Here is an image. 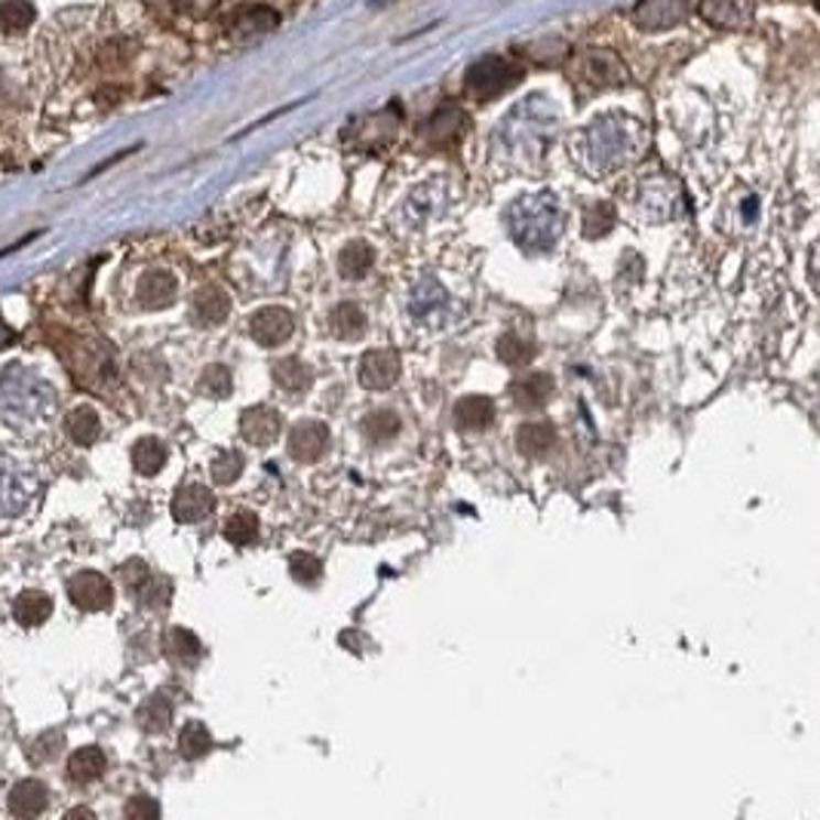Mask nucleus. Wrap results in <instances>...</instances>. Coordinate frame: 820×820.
<instances>
[{"label":"nucleus","mask_w":820,"mask_h":820,"mask_svg":"<svg viewBox=\"0 0 820 820\" xmlns=\"http://www.w3.org/2000/svg\"><path fill=\"white\" fill-rule=\"evenodd\" d=\"M455 428L458 431H486L495 421V403L489 397H464L455 403Z\"/></svg>","instance_id":"17"},{"label":"nucleus","mask_w":820,"mask_h":820,"mask_svg":"<svg viewBox=\"0 0 820 820\" xmlns=\"http://www.w3.org/2000/svg\"><path fill=\"white\" fill-rule=\"evenodd\" d=\"M230 299L225 295V289L218 287H203L194 295V317L201 320L203 326H216L228 317Z\"/></svg>","instance_id":"20"},{"label":"nucleus","mask_w":820,"mask_h":820,"mask_svg":"<svg viewBox=\"0 0 820 820\" xmlns=\"http://www.w3.org/2000/svg\"><path fill=\"white\" fill-rule=\"evenodd\" d=\"M280 428H283V416L271 406H249L240 416V433L249 446H271L280 436Z\"/></svg>","instance_id":"11"},{"label":"nucleus","mask_w":820,"mask_h":820,"mask_svg":"<svg viewBox=\"0 0 820 820\" xmlns=\"http://www.w3.org/2000/svg\"><path fill=\"white\" fill-rule=\"evenodd\" d=\"M225 538H228L234 547H246L252 544L259 538V517L249 514V510H240L225 522Z\"/></svg>","instance_id":"36"},{"label":"nucleus","mask_w":820,"mask_h":820,"mask_svg":"<svg viewBox=\"0 0 820 820\" xmlns=\"http://www.w3.org/2000/svg\"><path fill=\"white\" fill-rule=\"evenodd\" d=\"M0 416L15 431H41L56 416V390L25 369H7L0 375Z\"/></svg>","instance_id":"1"},{"label":"nucleus","mask_w":820,"mask_h":820,"mask_svg":"<svg viewBox=\"0 0 820 820\" xmlns=\"http://www.w3.org/2000/svg\"><path fill=\"white\" fill-rule=\"evenodd\" d=\"M163 464H166V446L160 440H154V436H144V440H139L132 446V467L142 476L160 474Z\"/></svg>","instance_id":"29"},{"label":"nucleus","mask_w":820,"mask_h":820,"mask_svg":"<svg viewBox=\"0 0 820 820\" xmlns=\"http://www.w3.org/2000/svg\"><path fill=\"white\" fill-rule=\"evenodd\" d=\"M160 806L151 802L148 796H136L130 806H127V818H158Z\"/></svg>","instance_id":"42"},{"label":"nucleus","mask_w":820,"mask_h":820,"mask_svg":"<svg viewBox=\"0 0 820 820\" xmlns=\"http://www.w3.org/2000/svg\"><path fill=\"white\" fill-rule=\"evenodd\" d=\"M213 507H216L213 492L201 486V483H191V486H182L175 492L173 519L175 522H201V519L213 514Z\"/></svg>","instance_id":"12"},{"label":"nucleus","mask_w":820,"mask_h":820,"mask_svg":"<svg viewBox=\"0 0 820 820\" xmlns=\"http://www.w3.org/2000/svg\"><path fill=\"white\" fill-rule=\"evenodd\" d=\"M197 390L206 393V397H213V400H225V397H230V390H234V375H230L228 366L213 363V366H206L201 373Z\"/></svg>","instance_id":"35"},{"label":"nucleus","mask_w":820,"mask_h":820,"mask_svg":"<svg viewBox=\"0 0 820 820\" xmlns=\"http://www.w3.org/2000/svg\"><path fill=\"white\" fill-rule=\"evenodd\" d=\"M639 136H643V130L636 127V120H627V117L596 120L591 130L584 132L593 170H612V166L627 163L639 151Z\"/></svg>","instance_id":"2"},{"label":"nucleus","mask_w":820,"mask_h":820,"mask_svg":"<svg viewBox=\"0 0 820 820\" xmlns=\"http://www.w3.org/2000/svg\"><path fill=\"white\" fill-rule=\"evenodd\" d=\"M13 615L25 627H41L53 615V600L44 591L19 593V600L13 603Z\"/></svg>","instance_id":"22"},{"label":"nucleus","mask_w":820,"mask_h":820,"mask_svg":"<svg viewBox=\"0 0 820 820\" xmlns=\"http://www.w3.org/2000/svg\"><path fill=\"white\" fill-rule=\"evenodd\" d=\"M400 354L397 350H388V347H375V350H366L360 360V369H357V378L366 390H390L400 378Z\"/></svg>","instance_id":"6"},{"label":"nucleus","mask_w":820,"mask_h":820,"mask_svg":"<svg viewBox=\"0 0 820 820\" xmlns=\"http://www.w3.org/2000/svg\"><path fill=\"white\" fill-rule=\"evenodd\" d=\"M615 228V209L612 203H596L584 213V237H605Z\"/></svg>","instance_id":"39"},{"label":"nucleus","mask_w":820,"mask_h":820,"mask_svg":"<svg viewBox=\"0 0 820 820\" xmlns=\"http://www.w3.org/2000/svg\"><path fill=\"white\" fill-rule=\"evenodd\" d=\"M10 338H13V335H10V330H7V326H3V320H0V347L7 345Z\"/></svg>","instance_id":"45"},{"label":"nucleus","mask_w":820,"mask_h":820,"mask_svg":"<svg viewBox=\"0 0 820 820\" xmlns=\"http://www.w3.org/2000/svg\"><path fill=\"white\" fill-rule=\"evenodd\" d=\"M240 474H244V455L240 452H222L213 461V479H216L218 486H230Z\"/></svg>","instance_id":"40"},{"label":"nucleus","mask_w":820,"mask_h":820,"mask_svg":"<svg viewBox=\"0 0 820 820\" xmlns=\"http://www.w3.org/2000/svg\"><path fill=\"white\" fill-rule=\"evenodd\" d=\"M105 765H108V759L99 747H80L68 759V777L77 784H93L105 775Z\"/></svg>","instance_id":"26"},{"label":"nucleus","mask_w":820,"mask_h":820,"mask_svg":"<svg viewBox=\"0 0 820 820\" xmlns=\"http://www.w3.org/2000/svg\"><path fill=\"white\" fill-rule=\"evenodd\" d=\"M175 277L170 271H148L139 280V302L144 308H166L175 299Z\"/></svg>","instance_id":"19"},{"label":"nucleus","mask_w":820,"mask_h":820,"mask_svg":"<svg viewBox=\"0 0 820 820\" xmlns=\"http://www.w3.org/2000/svg\"><path fill=\"white\" fill-rule=\"evenodd\" d=\"M120 578H123L127 591L139 593V587H142L144 581L151 578V569H148L142 560H130V562H123V565H120Z\"/></svg>","instance_id":"41"},{"label":"nucleus","mask_w":820,"mask_h":820,"mask_svg":"<svg viewBox=\"0 0 820 820\" xmlns=\"http://www.w3.org/2000/svg\"><path fill=\"white\" fill-rule=\"evenodd\" d=\"M209 749H213V734H209V729L197 720L187 722L182 734H179V753L194 763V759H203Z\"/></svg>","instance_id":"32"},{"label":"nucleus","mask_w":820,"mask_h":820,"mask_svg":"<svg viewBox=\"0 0 820 820\" xmlns=\"http://www.w3.org/2000/svg\"><path fill=\"white\" fill-rule=\"evenodd\" d=\"M498 360L504 366H526V363L535 357V345L526 338V335H519V332H504L501 338H498Z\"/></svg>","instance_id":"33"},{"label":"nucleus","mask_w":820,"mask_h":820,"mask_svg":"<svg viewBox=\"0 0 820 820\" xmlns=\"http://www.w3.org/2000/svg\"><path fill=\"white\" fill-rule=\"evenodd\" d=\"M375 265V249L369 244H363V240H354V244H347L342 249V256H338V271L347 280H363L366 273L373 271Z\"/></svg>","instance_id":"27"},{"label":"nucleus","mask_w":820,"mask_h":820,"mask_svg":"<svg viewBox=\"0 0 820 820\" xmlns=\"http://www.w3.org/2000/svg\"><path fill=\"white\" fill-rule=\"evenodd\" d=\"M578 80H591L593 87H608V84H621L624 80V65L615 53H587L578 62Z\"/></svg>","instance_id":"13"},{"label":"nucleus","mask_w":820,"mask_h":820,"mask_svg":"<svg viewBox=\"0 0 820 820\" xmlns=\"http://www.w3.org/2000/svg\"><path fill=\"white\" fill-rule=\"evenodd\" d=\"M218 0H175V7L187 15H206L216 10Z\"/></svg>","instance_id":"43"},{"label":"nucleus","mask_w":820,"mask_h":820,"mask_svg":"<svg viewBox=\"0 0 820 820\" xmlns=\"http://www.w3.org/2000/svg\"><path fill=\"white\" fill-rule=\"evenodd\" d=\"M689 15V0H639L634 22L646 31H663L679 25Z\"/></svg>","instance_id":"10"},{"label":"nucleus","mask_w":820,"mask_h":820,"mask_svg":"<svg viewBox=\"0 0 820 820\" xmlns=\"http://www.w3.org/2000/svg\"><path fill=\"white\" fill-rule=\"evenodd\" d=\"M65 431L72 436L77 446H93L101 433V418L93 406H80L74 409L72 416L65 418Z\"/></svg>","instance_id":"23"},{"label":"nucleus","mask_w":820,"mask_h":820,"mask_svg":"<svg viewBox=\"0 0 820 820\" xmlns=\"http://www.w3.org/2000/svg\"><path fill=\"white\" fill-rule=\"evenodd\" d=\"M136 596H139L148 608H163V605L173 600V584L163 575H154V572H151V578L139 587Z\"/></svg>","instance_id":"38"},{"label":"nucleus","mask_w":820,"mask_h":820,"mask_svg":"<svg viewBox=\"0 0 820 820\" xmlns=\"http://www.w3.org/2000/svg\"><path fill=\"white\" fill-rule=\"evenodd\" d=\"M277 25V13L268 7H244L237 10L234 22H230V34L234 37H252V34H265Z\"/></svg>","instance_id":"25"},{"label":"nucleus","mask_w":820,"mask_h":820,"mask_svg":"<svg viewBox=\"0 0 820 820\" xmlns=\"http://www.w3.org/2000/svg\"><path fill=\"white\" fill-rule=\"evenodd\" d=\"M136 720H139V725H142L144 732L151 734L166 732L170 722H173V704H170V698H166V694H151V698L139 706Z\"/></svg>","instance_id":"28"},{"label":"nucleus","mask_w":820,"mask_h":820,"mask_svg":"<svg viewBox=\"0 0 820 820\" xmlns=\"http://www.w3.org/2000/svg\"><path fill=\"white\" fill-rule=\"evenodd\" d=\"M50 806V790L41 780H22L10 792V811L15 818H41Z\"/></svg>","instance_id":"15"},{"label":"nucleus","mask_w":820,"mask_h":820,"mask_svg":"<svg viewBox=\"0 0 820 820\" xmlns=\"http://www.w3.org/2000/svg\"><path fill=\"white\" fill-rule=\"evenodd\" d=\"M330 332L342 342H357L366 335V314L357 302H342L332 308Z\"/></svg>","instance_id":"18"},{"label":"nucleus","mask_w":820,"mask_h":820,"mask_svg":"<svg viewBox=\"0 0 820 820\" xmlns=\"http://www.w3.org/2000/svg\"><path fill=\"white\" fill-rule=\"evenodd\" d=\"M289 455L299 461V464H314L326 455L330 449V428L323 421H299L292 431H289Z\"/></svg>","instance_id":"9"},{"label":"nucleus","mask_w":820,"mask_h":820,"mask_svg":"<svg viewBox=\"0 0 820 820\" xmlns=\"http://www.w3.org/2000/svg\"><path fill=\"white\" fill-rule=\"evenodd\" d=\"M363 433H366V440H373V443H390L400 428H403V421L397 412H390V409H375L369 416L363 418Z\"/></svg>","instance_id":"30"},{"label":"nucleus","mask_w":820,"mask_h":820,"mask_svg":"<svg viewBox=\"0 0 820 820\" xmlns=\"http://www.w3.org/2000/svg\"><path fill=\"white\" fill-rule=\"evenodd\" d=\"M273 385L277 388L289 390V393H299V390L311 388V381H314V373H311V366L299 357H283V360L273 366Z\"/></svg>","instance_id":"24"},{"label":"nucleus","mask_w":820,"mask_h":820,"mask_svg":"<svg viewBox=\"0 0 820 820\" xmlns=\"http://www.w3.org/2000/svg\"><path fill=\"white\" fill-rule=\"evenodd\" d=\"M292 330H295V320L287 308H261L249 317V335L261 347L287 345L292 338Z\"/></svg>","instance_id":"8"},{"label":"nucleus","mask_w":820,"mask_h":820,"mask_svg":"<svg viewBox=\"0 0 820 820\" xmlns=\"http://www.w3.org/2000/svg\"><path fill=\"white\" fill-rule=\"evenodd\" d=\"M289 575L295 578L304 587H317L320 578H323V562L314 557V553H292L289 560Z\"/></svg>","instance_id":"37"},{"label":"nucleus","mask_w":820,"mask_h":820,"mask_svg":"<svg viewBox=\"0 0 820 820\" xmlns=\"http://www.w3.org/2000/svg\"><path fill=\"white\" fill-rule=\"evenodd\" d=\"M507 222H510V230H514L519 246H526V249H544L557 237L560 209H557V201L547 197V194H541V197H526V201L514 203Z\"/></svg>","instance_id":"3"},{"label":"nucleus","mask_w":820,"mask_h":820,"mask_svg":"<svg viewBox=\"0 0 820 820\" xmlns=\"http://www.w3.org/2000/svg\"><path fill=\"white\" fill-rule=\"evenodd\" d=\"M557 443V431L553 424L538 421V424H522L517 431V449L526 458H544L547 452Z\"/></svg>","instance_id":"21"},{"label":"nucleus","mask_w":820,"mask_h":820,"mask_svg":"<svg viewBox=\"0 0 820 820\" xmlns=\"http://www.w3.org/2000/svg\"><path fill=\"white\" fill-rule=\"evenodd\" d=\"M74 818H93V811H87V808H74V811H68V820Z\"/></svg>","instance_id":"44"},{"label":"nucleus","mask_w":820,"mask_h":820,"mask_svg":"<svg viewBox=\"0 0 820 820\" xmlns=\"http://www.w3.org/2000/svg\"><path fill=\"white\" fill-rule=\"evenodd\" d=\"M68 600L84 612H108L115 603V587L99 572H77L68 581Z\"/></svg>","instance_id":"7"},{"label":"nucleus","mask_w":820,"mask_h":820,"mask_svg":"<svg viewBox=\"0 0 820 820\" xmlns=\"http://www.w3.org/2000/svg\"><path fill=\"white\" fill-rule=\"evenodd\" d=\"M550 393H553V378L544 373L522 375V378H517V381L510 385L514 403H517L519 409H526V412L544 409V403L550 400Z\"/></svg>","instance_id":"14"},{"label":"nucleus","mask_w":820,"mask_h":820,"mask_svg":"<svg viewBox=\"0 0 820 820\" xmlns=\"http://www.w3.org/2000/svg\"><path fill=\"white\" fill-rule=\"evenodd\" d=\"M166 655L179 663H194L201 661L203 646L197 636L185 630V627H173L170 634H166Z\"/></svg>","instance_id":"34"},{"label":"nucleus","mask_w":820,"mask_h":820,"mask_svg":"<svg viewBox=\"0 0 820 820\" xmlns=\"http://www.w3.org/2000/svg\"><path fill=\"white\" fill-rule=\"evenodd\" d=\"M37 10L29 0H0V31L7 34H19L34 25Z\"/></svg>","instance_id":"31"},{"label":"nucleus","mask_w":820,"mask_h":820,"mask_svg":"<svg viewBox=\"0 0 820 820\" xmlns=\"http://www.w3.org/2000/svg\"><path fill=\"white\" fill-rule=\"evenodd\" d=\"M701 15L713 25L741 29V25H747L749 15H753V0H704Z\"/></svg>","instance_id":"16"},{"label":"nucleus","mask_w":820,"mask_h":820,"mask_svg":"<svg viewBox=\"0 0 820 820\" xmlns=\"http://www.w3.org/2000/svg\"><path fill=\"white\" fill-rule=\"evenodd\" d=\"M522 65L501 56H483L467 72V93L479 101L498 99L501 93L514 89L522 80Z\"/></svg>","instance_id":"4"},{"label":"nucleus","mask_w":820,"mask_h":820,"mask_svg":"<svg viewBox=\"0 0 820 820\" xmlns=\"http://www.w3.org/2000/svg\"><path fill=\"white\" fill-rule=\"evenodd\" d=\"M37 492H41V486H37L34 476L25 474V471L3 467L0 471V517H22L31 504H34Z\"/></svg>","instance_id":"5"}]
</instances>
